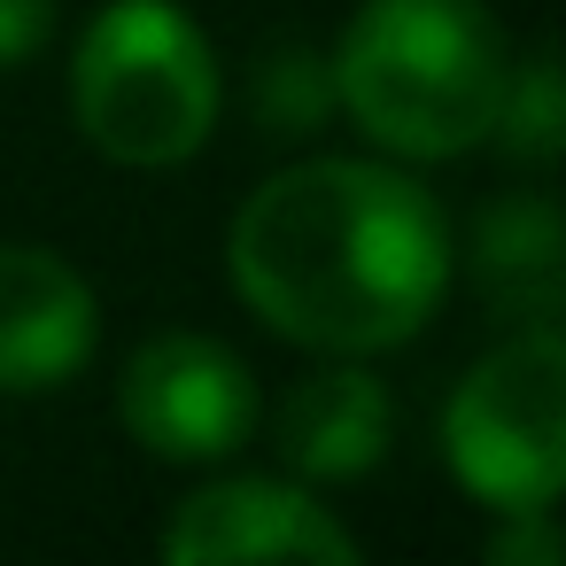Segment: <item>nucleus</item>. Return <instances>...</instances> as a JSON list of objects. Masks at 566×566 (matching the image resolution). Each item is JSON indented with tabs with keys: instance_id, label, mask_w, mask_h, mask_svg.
<instances>
[{
	"instance_id": "obj_1",
	"label": "nucleus",
	"mask_w": 566,
	"mask_h": 566,
	"mask_svg": "<svg viewBox=\"0 0 566 566\" xmlns=\"http://www.w3.org/2000/svg\"><path fill=\"white\" fill-rule=\"evenodd\" d=\"M226 272L280 342L373 357L434 318L450 287V226L396 164L303 156L241 202Z\"/></svg>"
},
{
	"instance_id": "obj_2",
	"label": "nucleus",
	"mask_w": 566,
	"mask_h": 566,
	"mask_svg": "<svg viewBox=\"0 0 566 566\" xmlns=\"http://www.w3.org/2000/svg\"><path fill=\"white\" fill-rule=\"evenodd\" d=\"M512 63L481 0H365L334 48V109L380 156L442 164L496 133Z\"/></svg>"
},
{
	"instance_id": "obj_3",
	"label": "nucleus",
	"mask_w": 566,
	"mask_h": 566,
	"mask_svg": "<svg viewBox=\"0 0 566 566\" xmlns=\"http://www.w3.org/2000/svg\"><path fill=\"white\" fill-rule=\"evenodd\" d=\"M218 55L171 0H109L71 55V117L78 133L133 171L187 164L218 125Z\"/></svg>"
},
{
	"instance_id": "obj_4",
	"label": "nucleus",
	"mask_w": 566,
	"mask_h": 566,
	"mask_svg": "<svg viewBox=\"0 0 566 566\" xmlns=\"http://www.w3.org/2000/svg\"><path fill=\"white\" fill-rule=\"evenodd\" d=\"M442 458L489 512H535L566 481V342L520 326L465 365L442 411Z\"/></svg>"
},
{
	"instance_id": "obj_5",
	"label": "nucleus",
	"mask_w": 566,
	"mask_h": 566,
	"mask_svg": "<svg viewBox=\"0 0 566 566\" xmlns=\"http://www.w3.org/2000/svg\"><path fill=\"white\" fill-rule=\"evenodd\" d=\"M117 419L133 427L140 450H156L171 465H218L256 427V380L226 342L171 326V334H148L125 357Z\"/></svg>"
},
{
	"instance_id": "obj_6",
	"label": "nucleus",
	"mask_w": 566,
	"mask_h": 566,
	"mask_svg": "<svg viewBox=\"0 0 566 566\" xmlns=\"http://www.w3.org/2000/svg\"><path fill=\"white\" fill-rule=\"evenodd\" d=\"M171 566H249V558H295V566H357V535L295 481L226 473L171 504L164 520Z\"/></svg>"
},
{
	"instance_id": "obj_7",
	"label": "nucleus",
	"mask_w": 566,
	"mask_h": 566,
	"mask_svg": "<svg viewBox=\"0 0 566 566\" xmlns=\"http://www.w3.org/2000/svg\"><path fill=\"white\" fill-rule=\"evenodd\" d=\"M102 334L94 287L40 241H0V396H48L86 373Z\"/></svg>"
},
{
	"instance_id": "obj_8",
	"label": "nucleus",
	"mask_w": 566,
	"mask_h": 566,
	"mask_svg": "<svg viewBox=\"0 0 566 566\" xmlns=\"http://www.w3.org/2000/svg\"><path fill=\"white\" fill-rule=\"evenodd\" d=\"M388 442H396V403L365 365L303 373L272 411V450L295 481H357L388 458Z\"/></svg>"
},
{
	"instance_id": "obj_9",
	"label": "nucleus",
	"mask_w": 566,
	"mask_h": 566,
	"mask_svg": "<svg viewBox=\"0 0 566 566\" xmlns=\"http://www.w3.org/2000/svg\"><path fill=\"white\" fill-rule=\"evenodd\" d=\"M473 280L520 326H558L566 303V226L551 195H504L473 226Z\"/></svg>"
},
{
	"instance_id": "obj_10",
	"label": "nucleus",
	"mask_w": 566,
	"mask_h": 566,
	"mask_svg": "<svg viewBox=\"0 0 566 566\" xmlns=\"http://www.w3.org/2000/svg\"><path fill=\"white\" fill-rule=\"evenodd\" d=\"M249 117L264 140H311L334 117V55H318L303 40L264 48L249 71Z\"/></svg>"
},
{
	"instance_id": "obj_11",
	"label": "nucleus",
	"mask_w": 566,
	"mask_h": 566,
	"mask_svg": "<svg viewBox=\"0 0 566 566\" xmlns=\"http://www.w3.org/2000/svg\"><path fill=\"white\" fill-rule=\"evenodd\" d=\"M489 140H504V156H520V164H558V148H566V102H558V63L535 48L527 63H512V86H504V109H496V133Z\"/></svg>"
},
{
	"instance_id": "obj_12",
	"label": "nucleus",
	"mask_w": 566,
	"mask_h": 566,
	"mask_svg": "<svg viewBox=\"0 0 566 566\" xmlns=\"http://www.w3.org/2000/svg\"><path fill=\"white\" fill-rule=\"evenodd\" d=\"M489 566H558V527H551V504H535V512H496Z\"/></svg>"
},
{
	"instance_id": "obj_13",
	"label": "nucleus",
	"mask_w": 566,
	"mask_h": 566,
	"mask_svg": "<svg viewBox=\"0 0 566 566\" xmlns=\"http://www.w3.org/2000/svg\"><path fill=\"white\" fill-rule=\"evenodd\" d=\"M55 40V0H0V71L32 63Z\"/></svg>"
}]
</instances>
